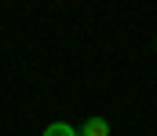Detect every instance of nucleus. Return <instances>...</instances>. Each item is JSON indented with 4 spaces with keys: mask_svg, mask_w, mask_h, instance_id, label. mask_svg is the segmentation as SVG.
Returning a JSON list of instances; mask_svg holds the SVG:
<instances>
[{
    "mask_svg": "<svg viewBox=\"0 0 157 136\" xmlns=\"http://www.w3.org/2000/svg\"><path fill=\"white\" fill-rule=\"evenodd\" d=\"M77 136H110V122L106 118H88L77 129Z\"/></svg>",
    "mask_w": 157,
    "mask_h": 136,
    "instance_id": "obj_1",
    "label": "nucleus"
},
{
    "mask_svg": "<svg viewBox=\"0 0 157 136\" xmlns=\"http://www.w3.org/2000/svg\"><path fill=\"white\" fill-rule=\"evenodd\" d=\"M44 136H77V129L66 125V122H51V125L44 129Z\"/></svg>",
    "mask_w": 157,
    "mask_h": 136,
    "instance_id": "obj_2",
    "label": "nucleus"
}]
</instances>
